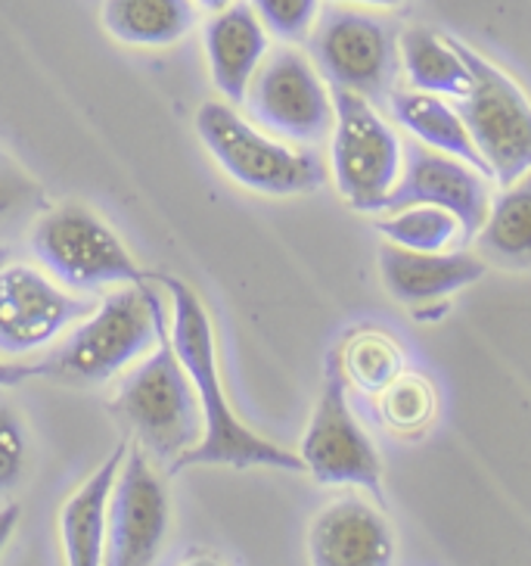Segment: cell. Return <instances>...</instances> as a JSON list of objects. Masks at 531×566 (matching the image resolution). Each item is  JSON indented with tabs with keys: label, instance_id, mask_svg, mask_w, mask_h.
<instances>
[{
	"label": "cell",
	"instance_id": "17",
	"mask_svg": "<svg viewBox=\"0 0 531 566\" xmlns=\"http://www.w3.org/2000/svg\"><path fill=\"white\" fill-rule=\"evenodd\" d=\"M131 439H118L116 449L87 480H84L60 511V538L68 566H97L106 560V523H109V501L116 489L118 470L128 454Z\"/></svg>",
	"mask_w": 531,
	"mask_h": 566
},
{
	"label": "cell",
	"instance_id": "10",
	"mask_svg": "<svg viewBox=\"0 0 531 566\" xmlns=\"http://www.w3.org/2000/svg\"><path fill=\"white\" fill-rule=\"evenodd\" d=\"M243 103L262 128L296 144L323 140L336 122L323 75L305 53L293 48H280L265 56Z\"/></svg>",
	"mask_w": 531,
	"mask_h": 566
},
{
	"label": "cell",
	"instance_id": "26",
	"mask_svg": "<svg viewBox=\"0 0 531 566\" xmlns=\"http://www.w3.org/2000/svg\"><path fill=\"white\" fill-rule=\"evenodd\" d=\"M25 454H29L25 427L17 411L7 401H0V492L13 489L22 480Z\"/></svg>",
	"mask_w": 531,
	"mask_h": 566
},
{
	"label": "cell",
	"instance_id": "22",
	"mask_svg": "<svg viewBox=\"0 0 531 566\" xmlns=\"http://www.w3.org/2000/svg\"><path fill=\"white\" fill-rule=\"evenodd\" d=\"M339 370L346 384L361 389L367 396H380L404 370V352L389 334L380 331H358L346 339V346L336 352Z\"/></svg>",
	"mask_w": 531,
	"mask_h": 566
},
{
	"label": "cell",
	"instance_id": "31",
	"mask_svg": "<svg viewBox=\"0 0 531 566\" xmlns=\"http://www.w3.org/2000/svg\"><path fill=\"white\" fill-rule=\"evenodd\" d=\"M197 3H200V7H205V10H212V13H215V10H224V7H227L231 0H197Z\"/></svg>",
	"mask_w": 531,
	"mask_h": 566
},
{
	"label": "cell",
	"instance_id": "24",
	"mask_svg": "<svg viewBox=\"0 0 531 566\" xmlns=\"http://www.w3.org/2000/svg\"><path fill=\"white\" fill-rule=\"evenodd\" d=\"M435 417V389L420 374H404L380 392V420L392 433H420Z\"/></svg>",
	"mask_w": 531,
	"mask_h": 566
},
{
	"label": "cell",
	"instance_id": "2",
	"mask_svg": "<svg viewBox=\"0 0 531 566\" xmlns=\"http://www.w3.org/2000/svg\"><path fill=\"white\" fill-rule=\"evenodd\" d=\"M109 411L128 430L131 442L166 467L200 442L205 417L197 386L174 352L171 331L162 334L159 349L121 380Z\"/></svg>",
	"mask_w": 531,
	"mask_h": 566
},
{
	"label": "cell",
	"instance_id": "18",
	"mask_svg": "<svg viewBox=\"0 0 531 566\" xmlns=\"http://www.w3.org/2000/svg\"><path fill=\"white\" fill-rule=\"evenodd\" d=\"M103 29L128 48H171L197 29V0H103Z\"/></svg>",
	"mask_w": 531,
	"mask_h": 566
},
{
	"label": "cell",
	"instance_id": "28",
	"mask_svg": "<svg viewBox=\"0 0 531 566\" xmlns=\"http://www.w3.org/2000/svg\"><path fill=\"white\" fill-rule=\"evenodd\" d=\"M32 377H47V361L44 365H22V361H0V389L25 384Z\"/></svg>",
	"mask_w": 531,
	"mask_h": 566
},
{
	"label": "cell",
	"instance_id": "16",
	"mask_svg": "<svg viewBox=\"0 0 531 566\" xmlns=\"http://www.w3.org/2000/svg\"><path fill=\"white\" fill-rule=\"evenodd\" d=\"M205 56L212 82L227 103H243L267 56V29L249 3H227L205 22Z\"/></svg>",
	"mask_w": 531,
	"mask_h": 566
},
{
	"label": "cell",
	"instance_id": "7",
	"mask_svg": "<svg viewBox=\"0 0 531 566\" xmlns=\"http://www.w3.org/2000/svg\"><path fill=\"white\" fill-rule=\"evenodd\" d=\"M332 109L330 163L336 190L354 212H380L404 171L399 132L380 116L376 103L361 94L336 91Z\"/></svg>",
	"mask_w": 531,
	"mask_h": 566
},
{
	"label": "cell",
	"instance_id": "8",
	"mask_svg": "<svg viewBox=\"0 0 531 566\" xmlns=\"http://www.w3.org/2000/svg\"><path fill=\"white\" fill-rule=\"evenodd\" d=\"M317 72L336 87L361 94L370 103H385L399 75L395 25L361 10L330 7L317 13L308 34Z\"/></svg>",
	"mask_w": 531,
	"mask_h": 566
},
{
	"label": "cell",
	"instance_id": "9",
	"mask_svg": "<svg viewBox=\"0 0 531 566\" xmlns=\"http://www.w3.org/2000/svg\"><path fill=\"white\" fill-rule=\"evenodd\" d=\"M305 473L320 485H358L382 501V461L373 439L349 408V384L339 370L336 352L327 358V377L308 420L299 449Z\"/></svg>",
	"mask_w": 531,
	"mask_h": 566
},
{
	"label": "cell",
	"instance_id": "32",
	"mask_svg": "<svg viewBox=\"0 0 531 566\" xmlns=\"http://www.w3.org/2000/svg\"><path fill=\"white\" fill-rule=\"evenodd\" d=\"M7 262H10V250H7V247H0V268L7 265Z\"/></svg>",
	"mask_w": 531,
	"mask_h": 566
},
{
	"label": "cell",
	"instance_id": "12",
	"mask_svg": "<svg viewBox=\"0 0 531 566\" xmlns=\"http://www.w3.org/2000/svg\"><path fill=\"white\" fill-rule=\"evenodd\" d=\"M131 439V436H128ZM168 533V492L147 451L137 442L118 470L109 523H106V564L147 566L156 560Z\"/></svg>",
	"mask_w": 531,
	"mask_h": 566
},
{
	"label": "cell",
	"instance_id": "3",
	"mask_svg": "<svg viewBox=\"0 0 531 566\" xmlns=\"http://www.w3.org/2000/svg\"><path fill=\"white\" fill-rule=\"evenodd\" d=\"M168 331L166 305L150 281L125 283L78 324L68 343L47 361V377L103 384L147 355Z\"/></svg>",
	"mask_w": 531,
	"mask_h": 566
},
{
	"label": "cell",
	"instance_id": "29",
	"mask_svg": "<svg viewBox=\"0 0 531 566\" xmlns=\"http://www.w3.org/2000/svg\"><path fill=\"white\" fill-rule=\"evenodd\" d=\"M19 520H22V507L19 504H7V507H0V554L3 548L10 545V538L17 533Z\"/></svg>",
	"mask_w": 531,
	"mask_h": 566
},
{
	"label": "cell",
	"instance_id": "27",
	"mask_svg": "<svg viewBox=\"0 0 531 566\" xmlns=\"http://www.w3.org/2000/svg\"><path fill=\"white\" fill-rule=\"evenodd\" d=\"M41 202V190L22 171L0 159V228H10Z\"/></svg>",
	"mask_w": 531,
	"mask_h": 566
},
{
	"label": "cell",
	"instance_id": "14",
	"mask_svg": "<svg viewBox=\"0 0 531 566\" xmlns=\"http://www.w3.org/2000/svg\"><path fill=\"white\" fill-rule=\"evenodd\" d=\"M308 554L317 566H389L395 560V535L373 504L349 495L315 516Z\"/></svg>",
	"mask_w": 531,
	"mask_h": 566
},
{
	"label": "cell",
	"instance_id": "15",
	"mask_svg": "<svg viewBox=\"0 0 531 566\" xmlns=\"http://www.w3.org/2000/svg\"><path fill=\"white\" fill-rule=\"evenodd\" d=\"M485 259L472 252H416L382 243L380 247V274L382 286L392 300H399L407 308L429 305L466 290L485 277Z\"/></svg>",
	"mask_w": 531,
	"mask_h": 566
},
{
	"label": "cell",
	"instance_id": "5",
	"mask_svg": "<svg viewBox=\"0 0 531 566\" xmlns=\"http://www.w3.org/2000/svg\"><path fill=\"white\" fill-rule=\"evenodd\" d=\"M450 44L472 78L469 91L457 97V113L488 166V178L507 187L531 171V101L488 56L457 38Z\"/></svg>",
	"mask_w": 531,
	"mask_h": 566
},
{
	"label": "cell",
	"instance_id": "20",
	"mask_svg": "<svg viewBox=\"0 0 531 566\" xmlns=\"http://www.w3.org/2000/svg\"><path fill=\"white\" fill-rule=\"evenodd\" d=\"M389 113L399 122L404 132H411L429 150L448 153L464 159L472 168H479L488 178V166L476 150L472 137L466 132L460 113L442 101L438 94H426V91H392L389 94Z\"/></svg>",
	"mask_w": 531,
	"mask_h": 566
},
{
	"label": "cell",
	"instance_id": "25",
	"mask_svg": "<svg viewBox=\"0 0 531 566\" xmlns=\"http://www.w3.org/2000/svg\"><path fill=\"white\" fill-rule=\"evenodd\" d=\"M249 7L262 19L267 34L280 38L286 44L308 41L320 13V0H249Z\"/></svg>",
	"mask_w": 531,
	"mask_h": 566
},
{
	"label": "cell",
	"instance_id": "6",
	"mask_svg": "<svg viewBox=\"0 0 531 566\" xmlns=\"http://www.w3.org/2000/svg\"><path fill=\"white\" fill-rule=\"evenodd\" d=\"M32 250L51 277L78 293L150 281L118 233L82 202H63L38 218Z\"/></svg>",
	"mask_w": 531,
	"mask_h": 566
},
{
	"label": "cell",
	"instance_id": "1",
	"mask_svg": "<svg viewBox=\"0 0 531 566\" xmlns=\"http://www.w3.org/2000/svg\"><path fill=\"white\" fill-rule=\"evenodd\" d=\"M162 283L174 308V317L168 324L171 343L197 386L202 417H205L202 439L168 467V473H183L190 467H236V470L270 467V470H286V473H305L299 451L283 449L265 436L252 433L231 408V399L221 384V370H217L215 327L200 296L178 277H162Z\"/></svg>",
	"mask_w": 531,
	"mask_h": 566
},
{
	"label": "cell",
	"instance_id": "23",
	"mask_svg": "<svg viewBox=\"0 0 531 566\" xmlns=\"http://www.w3.org/2000/svg\"><path fill=\"white\" fill-rule=\"evenodd\" d=\"M376 228L389 243L416 252H448L464 237L460 218L442 206L426 202L395 209V216L382 218Z\"/></svg>",
	"mask_w": 531,
	"mask_h": 566
},
{
	"label": "cell",
	"instance_id": "30",
	"mask_svg": "<svg viewBox=\"0 0 531 566\" xmlns=\"http://www.w3.org/2000/svg\"><path fill=\"white\" fill-rule=\"evenodd\" d=\"M332 3H358V7H401L404 0H332Z\"/></svg>",
	"mask_w": 531,
	"mask_h": 566
},
{
	"label": "cell",
	"instance_id": "4",
	"mask_svg": "<svg viewBox=\"0 0 531 566\" xmlns=\"http://www.w3.org/2000/svg\"><path fill=\"white\" fill-rule=\"evenodd\" d=\"M197 132L217 166L246 190L265 197H305L327 181L323 163L315 153L274 140L227 103L200 106Z\"/></svg>",
	"mask_w": 531,
	"mask_h": 566
},
{
	"label": "cell",
	"instance_id": "13",
	"mask_svg": "<svg viewBox=\"0 0 531 566\" xmlns=\"http://www.w3.org/2000/svg\"><path fill=\"white\" fill-rule=\"evenodd\" d=\"M442 206L460 218L464 240H472L485 224L491 193L479 168H472L457 156L429 150L423 144H411L404 150V171L399 187L385 200V209L395 212L404 206Z\"/></svg>",
	"mask_w": 531,
	"mask_h": 566
},
{
	"label": "cell",
	"instance_id": "19",
	"mask_svg": "<svg viewBox=\"0 0 531 566\" xmlns=\"http://www.w3.org/2000/svg\"><path fill=\"white\" fill-rule=\"evenodd\" d=\"M476 250L485 265L531 271V171L500 187L476 233Z\"/></svg>",
	"mask_w": 531,
	"mask_h": 566
},
{
	"label": "cell",
	"instance_id": "11",
	"mask_svg": "<svg viewBox=\"0 0 531 566\" xmlns=\"http://www.w3.org/2000/svg\"><path fill=\"white\" fill-rule=\"evenodd\" d=\"M97 305L32 265L0 268V355H32L82 324Z\"/></svg>",
	"mask_w": 531,
	"mask_h": 566
},
{
	"label": "cell",
	"instance_id": "21",
	"mask_svg": "<svg viewBox=\"0 0 531 566\" xmlns=\"http://www.w3.org/2000/svg\"><path fill=\"white\" fill-rule=\"evenodd\" d=\"M399 60L416 91L464 97L469 91V69L454 51L450 38L429 32V29H407L399 38Z\"/></svg>",
	"mask_w": 531,
	"mask_h": 566
}]
</instances>
